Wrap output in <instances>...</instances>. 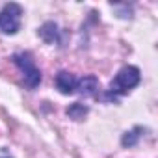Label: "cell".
Segmentation results:
<instances>
[{"mask_svg": "<svg viewBox=\"0 0 158 158\" xmlns=\"http://www.w3.org/2000/svg\"><path fill=\"white\" fill-rule=\"evenodd\" d=\"M139 82H141V73H139V69L134 67V65H127V67H123V69L115 74V78L110 82L108 93H110L112 97H115V95H125V93H128L130 89H134Z\"/></svg>", "mask_w": 158, "mask_h": 158, "instance_id": "cell-1", "label": "cell"}, {"mask_svg": "<svg viewBox=\"0 0 158 158\" xmlns=\"http://www.w3.org/2000/svg\"><path fill=\"white\" fill-rule=\"evenodd\" d=\"M13 63L19 67V71L23 73L24 78V86L28 89H35L41 84V71L37 69L35 61L32 60V56L28 52H19L13 54Z\"/></svg>", "mask_w": 158, "mask_h": 158, "instance_id": "cell-2", "label": "cell"}, {"mask_svg": "<svg viewBox=\"0 0 158 158\" xmlns=\"http://www.w3.org/2000/svg\"><path fill=\"white\" fill-rule=\"evenodd\" d=\"M23 8L17 2H8L0 10V32L6 35H15L21 30Z\"/></svg>", "mask_w": 158, "mask_h": 158, "instance_id": "cell-3", "label": "cell"}, {"mask_svg": "<svg viewBox=\"0 0 158 158\" xmlns=\"http://www.w3.org/2000/svg\"><path fill=\"white\" fill-rule=\"evenodd\" d=\"M76 80H78V78H76L73 73H69V71H60V73L56 74V88H58V91H60L61 95H71V93H74V89H76Z\"/></svg>", "mask_w": 158, "mask_h": 158, "instance_id": "cell-4", "label": "cell"}, {"mask_svg": "<svg viewBox=\"0 0 158 158\" xmlns=\"http://www.w3.org/2000/svg\"><path fill=\"white\" fill-rule=\"evenodd\" d=\"M99 89V78L95 74H86L84 78H80V80H76V89L82 97H91L95 95Z\"/></svg>", "mask_w": 158, "mask_h": 158, "instance_id": "cell-5", "label": "cell"}, {"mask_svg": "<svg viewBox=\"0 0 158 158\" xmlns=\"http://www.w3.org/2000/svg\"><path fill=\"white\" fill-rule=\"evenodd\" d=\"M37 35H39L45 43L54 45V43H58V41H60V28H58V24H56V23L47 21V23L37 30Z\"/></svg>", "mask_w": 158, "mask_h": 158, "instance_id": "cell-6", "label": "cell"}, {"mask_svg": "<svg viewBox=\"0 0 158 158\" xmlns=\"http://www.w3.org/2000/svg\"><path fill=\"white\" fill-rule=\"evenodd\" d=\"M88 112H89V108H88L86 104H82V102H73V104H69L67 110H65V114H67L71 119H74V121L84 119V117L88 115Z\"/></svg>", "mask_w": 158, "mask_h": 158, "instance_id": "cell-7", "label": "cell"}, {"mask_svg": "<svg viewBox=\"0 0 158 158\" xmlns=\"http://www.w3.org/2000/svg\"><path fill=\"white\" fill-rule=\"evenodd\" d=\"M141 132H143V128H141V127H136V128H132V130L125 132V134H123V138H121V145H123V147H134V145L139 141Z\"/></svg>", "mask_w": 158, "mask_h": 158, "instance_id": "cell-8", "label": "cell"}, {"mask_svg": "<svg viewBox=\"0 0 158 158\" xmlns=\"http://www.w3.org/2000/svg\"><path fill=\"white\" fill-rule=\"evenodd\" d=\"M2 158H8V156H2Z\"/></svg>", "mask_w": 158, "mask_h": 158, "instance_id": "cell-9", "label": "cell"}]
</instances>
